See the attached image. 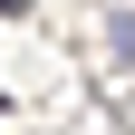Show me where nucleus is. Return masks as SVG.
<instances>
[{"mask_svg": "<svg viewBox=\"0 0 135 135\" xmlns=\"http://www.w3.org/2000/svg\"><path fill=\"white\" fill-rule=\"evenodd\" d=\"M0 10H20V0H0Z\"/></svg>", "mask_w": 135, "mask_h": 135, "instance_id": "obj_2", "label": "nucleus"}, {"mask_svg": "<svg viewBox=\"0 0 135 135\" xmlns=\"http://www.w3.org/2000/svg\"><path fill=\"white\" fill-rule=\"evenodd\" d=\"M106 39H116V58H135V10H106Z\"/></svg>", "mask_w": 135, "mask_h": 135, "instance_id": "obj_1", "label": "nucleus"}]
</instances>
